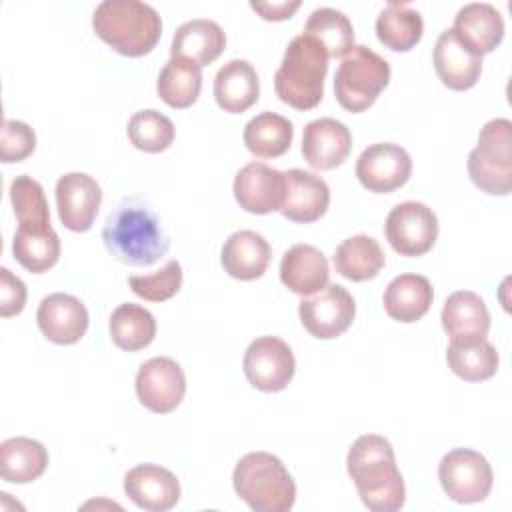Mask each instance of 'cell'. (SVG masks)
I'll list each match as a JSON object with an SVG mask.
<instances>
[{"instance_id":"1","label":"cell","mask_w":512,"mask_h":512,"mask_svg":"<svg viewBox=\"0 0 512 512\" xmlns=\"http://www.w3.org/2000/svg\"><path fill=\"white\" fill-rule=\"evenodd\" d=\"M346 468L372 512H396L404 506L406 486L396 466L392 444L380 434H364L354 440L346 456Z\"/></svg>"},{"instance_id":"42","label":"cell","mask_w":512,"mask_h":512,"mask_svg":"<svg viewBox=\"0 0 512 512\" xmlns=\"http://www.w3.org/2000/svg\"><path fill=\"white\" fill-rule=\"evenodd\" d=\"M250 8L258 12L264 20H286L290 18L298 8L300 0H282V2H250Z\"/></svg>"},{"instance_id":"17","label":"cell","mask_w":512,"mask_h":512,"mask_svg":"<svg viewBox=\"0 0 512 512\" xmlns=\"http://www.w3.org/2000/svg\"><path fill=\"white\" fill-rule=\"evenodd\" d=\"M124 492L142 510L166 512L180 500V482L168 468L146 462L126 472Z\"/></svg>"},{"instance_id":"41","label":"cell","mask_w":512,"mask_h":512,"mask_svg":"<svg viewBox=\"0 0 512 512\" xmlns=\"http://www.w3.org/2000/svg\"><path fill=\"white\" fill-rule=\"evenodd\" d=\"M26 306V284L6 266L0 268V316L10 318Z\"/></svg>"},{"instance_id":"38","label":"cell","mask_w":512,"mask_h":512,"mask_svg":"<svg viewBox=\"0 0 512 512\" xmlns=\"http://www.w3.org/2000/svg\"><path fill=\"white\" fill-rule=\"evenodd\" d=\"M126 132H128L130 142L138 150L150 152V154L162 152L174 142L172 120L154 108L134 112L132 118L128 120Z\"/></svg>"},{"instance_id":"5","label":"cell","mask_w":512,"mask_h":512,"mask_svg":"<svg viewBox=\"0 0 512 512\" xmlns=\"http://www.w3.org/2000/svg\"><path fill=\"white\" fill-rule=\"evenodd\" d=\"M240 500L254 512H288L296 500V484L282 460L268 452L242 456L232 472Z\"/></svg>"},{"instance_id":"39","label":"cell","mask_w":512,"mask_h":512,"mask_svg":"<svg viewBox=\"0 0 512 512\" xmlns=\"http://www.w3.org/2000/svg\"><path fill=\"white\" fill-rule=\"evenodd\" d=\"M132 292L148 302L170 300L182 286V266L178 260H168L160 270L152 274L128 276Z\"/></svg>"},{"instance_id":"37","label":"cell","mask_w":512,"mask_h":512,"mask_svg":"<svg viewBox=\"0 0 512 512\" xmlns=\"http://www.w3.org/2000/svg\"><path fill=\"white\" fill-rule=\"evenodd\" d=\"M14 258L22 268L32 274H42L50 270L60 258V238L52 230H26L16 228L12 240Z\"/></svg>"},{"instance_id":"19","label":"cell","mask_w":512,"mask_h":512,"mask_svg":"<svg viewBox=\"0 0 512 512\" xmlns=\"http://www.w3.org/2000/svg\"><path fill=\"white\" fill-rule=\"evenodd\" d=\"M352 148L348 126L336 118H318L304 126L302 156L316 170L340 166Z\"/></svg>"},{"instance_id":"12","label":"cell","mask_w":512,"mask_h":512,"mask_svg":"<svg viewBox=\"0 0 512 512\" xmlns=\"http://www.w3.org/2000/svg\"><path fill=\"white\" fill-rule=\"evenodd\" d=\"M412 174L410 154L394 142H376L362 150L356 160V178L376 194H388L404 186Z\"/></svg>"},{"instance_id":"3","label":"cell","mask_w":512,"mask_h":512,"mask_svg":"<svg viewBox=\"0 0 512 512\" xmlns=\"http://www.w3.org/2000/svg\"><path fill=\"white\" fill-rule=\"evenodd\" d=\"M92 28L118 54L130 58L148 54L162 36L160 14L140 0L100 2L92 16Z\"/></svg>"},{"instance_id":"11","label":"cell","mask_w":512,"mask_h":512,"mask_svg":"<svg viewBox=\"0 0 512 512\" xmlns=\"http://www.w3.org/2000/svg\"><path fill=\"white\" fill-rule=\"evenodd\" d=\"M244 376L262 392L284 390L296 370L292 348L278 336H260L252 340L242 360Z\"/></svg>"},{"instance_id":"24","label":"cell","mask_w":512,"mask_h":512,"mask_svg":"<svg viewBox=\"0 0 512 512\" xmlns=\"http://www.w3.org/2000/svg\"><path fill=\"white\" fill-rule=\"evenodd\" d=\"M260 96L256 68L242 58L228 60L214 76V98L224 112L240 114Z\"/></svg>"},{"instance_id":"22","label":"cell","mask_w":512,"mask_h":512,"mask_svg":"<svg viewBox=\"0 0 512 512\" xmlns=\"http://www.w3.org/2000/svg\"><path fill=\"white\" fill-rule=\"evenodd\" d=\"M328 276V260L312 244H294L280 260V280L294 294L312 296L320 292L328 284Z\"/></svg>"},{"instance_id":"7","label":"cell","mask_w":512,"mask_h":512,"mask_svg":"<svg viewBox=\"0 0 512 512\" xmlns=\"http://www.w3.org/2000/svg\"><path fill=\"white\" fill-rule=\"evenodd\" d=\"M390 82V64L368 46H354L334 74V94L348 112H364Z\"/></svg>"},{"instance_id":"25","label":"cell","mask_w":512,"mask_h":512,"mask_svg":"<svg viewBox=\"0 0 512 512\" xmlns=\"http://www.w3.org/2000/svg\"><path fill=\"white\" fill-rule=\"evenodd\" d=\"M434 290L426 276L420 274H400L390 280L384 290L382 304L386 314L396 322H416L420 320L432 306Z\"/></svg>"},{"instance_id":"31","label":"cell","mask_w":512,"mask_h":512,"mask_svg":"<svg viewBox=\"0 0 512 512\" xmlns=\"http://www.w3.org/2000/svg\"><path fill=\"white\" fill-rule=\"evenodd\" d=\"M422 32H424L422 16L416 8L408 4L388 2L376 18L378 40L394 52L412 50L420 42Z\"/></svg>"},{"instance_id":"2","label":"cell","mask_w":512,"mask_h":512,"mask_svg":"<svg viewBox=\"0 0 512 512\" xmlns=\"http://www.w3.org/2000/svg\"><path fill=\"white\" fill-rule=\"evenodd\" d=\"M102 240L116 260L130 266H150L170 246L156 214L138 198H126L110 212L102 228Z\"/></svg>"},{"instance_id":"9","label":"cell","mask_w":512,"mask_h":512,"mask_svg":"<svg viewBox=\"0 0 512 512\" xmlns=\"http://www.w3.org/2000/svg\"><path fill=\"white\" fill-rule=\"evenodd\" d=\"M384 232L398 254L422 256L438 238V218L424 202L406 200L388 212Z\"/></svg>"},{"instance_id":"21","label":"cell","mask_w":512,"mask_h":512,"mask_svg":"<svg viewBox=\"0 0 512 512\" xmlns=\"http://www.w3.org/2000/svg\"><path fill=\"white\" fill-rule=\"evenodd\" d=\"M434 70L442 84L450 90L472 88L482 72V56L468 50L452 28L440 32L434 46Z\"/></svg>"},{"instance_id":"10","label":"cell","mask_w":512,"mask_h":512,"mask_svg":"<svg viewBox=\"0 0 512 512\" xmlns=\"http://www.w3.org/2000/svg\"><path fill=\"white\" fill-rule=\"evenodd\" d=\"M302 326L320 340L344 334L356 314L352 294L340 284H326L320 292L304 296L298 306Z\"/></svg>"},{"instance_id":"33","label":"cell","mask_w":512,"mask_h":512,"mask_svg":"<svg viewBox=\"0 0 512 512\" xmlns=\"http://www.w3.org/2000/svg\"><path fill=\"white\" fill-rule=\"evenodd\" d=\"M294 138V126L288 118L276 112H260L244 126L242 140L246 148L258 158L282 156Z\"/></svg>"},{"instance_id":"36","label":"cell","mask_w":512,"mask_h":512,"mask_svg":"<svg viewBox=\"0 0 512 512\" xmlns=\"http://www.w3.org/2000/svg\"><path fill=\"white\" fill-rule=\"evenodd\" d=\"M10 202L18 220V228L52 230L44 188L32 176L20 174L10 182Z\"/></svg>"},{"instance_id":"13","label":"cell","mask_w":512,"mask_h":512,"mask_svg":"<svg viewBox=\"0 0 512 512\" xmlns=\"http://www.w3.org/2000/svg\"><path fill=\"white\" fill-rule=\"evenodd\" d=\"M136 394L142 406L148 410L168 414L182 402L186 394L184 370L168 356H154L138 368Z\"/></svg>"},{"instance_id":"35","label":"cell","mask_w":512,"mask_h":512,"mask_svg":"<svg viewBox=\"0 0 512 512\" xmlns=\"http://www.w3.org/2000/svg\"><path fill=\"white\" fill-rule=\"evenodd\" d=\"M156 336V320L150 310L140 304L124 302L110 316V338L126 352L146 348Z\"/></svg>"},{"instance_id":"14","label":"cell","mask_w":512,"mask_h":512,"mask_svg":"<svg viewBox=\"0 0 512 512\" xmlns=\"http://www.w3.org/2000/svg\"><path fill=\"white\" fill-rule=\"evenodd\" d=\"M54 192L64 228L72 232L90 230L102 202L100 184L84 172H68L58 178Z\"/></svg>"},{"instance_id":"6","label":"cell","mask_w":512,"mask_h":512,"mask_svg":"<svg viewBox=\"0 0 512 512\" xmlns=\"http://www.w3.org/2000/svg\"><path fill=\"white\" fill-rule=\"evenodd\" d=\"M468 174L486 194L512 192V122L508 118H492L480 128L478 144L468 154Z\"/></svg>"},{"instance_id":"15","label":"cell","mask_w":512,"mask_h":512,"mask_svg":"<svg viewBox=\"0 0 512 512\" xmlns=\"http://www.w3.org/2000/svg\"><path fill=\"white\" fill-rule=\"evenodd\" d=\"M232 190L236 202L246 212H276L284 200V172L264 162H250L238 170Z\"/></svg>"},{"instance_id":"27","label":"cell","mask_w":512,"mask_h":512,"mask_svg":"<svg viewBox=\"0 0 512 512\" xmlns=\"http://www.w3.org/2000/svg\"><path fill=\"white\" fill-rule=\"evenodd\" d=\"M450 370L466 382H482L496 374L498 352L486 336H458L450 338L446 350Z\"/></svg>"},{"instance_id":"40","label":"cell","mask_w":512,"mask_h":512,"mask_svg":"<svg viewBox=\"0 0 512 512\" xmlns=\"http://www.w3.org/2000/svg\"><path fill=\"white\" fill-rule=\"evenodd\" d=\"M36 148L34 130L20 120L6 118L0 130V158L4 164L28 158Z\"/></svg>"},{"instance_id":"32","label":"cell","mask_w":512,"mask_h":512,"mask_svg":"<svg viewBox=\"0 0 512 512\" xmlns=\"http://www.w3.org/2000/svg\"><path fill=\"white\" fill-rule=\"evenodd\" d=\"M156 90L170 108L192 106L202 90V66L188 58L170 56L158 74Z\"/></svg>"},{"instance_id":"34","label":"cell","mask_w":512,"mask_h":512,"mask_svg":"<svg viewBox=\"0 0 512 512\" xmlns=\"http://www.w3.org/2000/svg\"><path fill=\"white\" fill-rule=\"evenodd\" d=\"M304 34L320 42L328 58H344L356 46L352 22L342 10L330 6H322L310 12L304 24Z\"/></svg>"},{"instance_id":"29","label":"cell","mask_w":512,"mask_h":512,"mask_svg":"<svg viewBox=\"0 0 512 512\" xmlns=\"http://www.w3.org/2000/svg\"><path fill=\"white\" fill-rule=\"evenodd\" d=\"M440 320L450 338L486 336L490 330V312L486 302L472 290L452 292L442 306Z\"/></svg>"},{"instance_id":"28","label":"cell","mask_w":512,"mask_h":512,"mask_svg":"<svg viewBox=\"0 0 512 512\" xmlns=\"http://www.w3.org/2000/svg\"><path fill=\"white\" fill-rule=\"evenodd\" d=\"M48 450L42 442L14 436L0 444V476L10 484H28L44 474Z\"/></svg>"},{"instance_id":"26","label":"cell","mask_w":512,"mask_h":512,"mask_svg":"<svg viewBox=\"0 0 512 512\" xmlns=\"http://www.w3.org/2000/svg\"><path fill=\"white\" fill-rule=\"evenodd\" d=\"M226 46V34L222 26L208 18H194L180 24L172 36L170 56H180L206 66L214 62Z\"/></svg>"},{"instance_id":"20","label":"cell","mask_w":512,"mask_h":512,"mask_svg":"<svg viewBox=\"0 0 512 512\" xmlns=\"http://www.w3.org/2000/svg\"><path fill=\"white\" fill-rule=\"evenodd\" d=\"M452 30L468 50L484 56L502 42L504 18L488 2H470L456 12Z\"/></svg>"},{"instance_id":"30","label":"cell","mask_w":512,"mask_h":512,"mask_svg":"<svg viewBox=\"0 0 512 512\" xmlns=\"http://www.w3.org/2000/svg\"><path fill=\"white\" fill-rule=\"evenodd\" d=\"M332 260L336 272L352 282L372 280L386 262L378 240L368 234H356L342 240Z\"/></svg>"},{"instance_id":"18","label":"cell","mask_w":512,"mask_h":512,"mask_svg":"<svg viewBox=\"0 0 512 512\" xmlns=\"http://www.w3.org/2000/svg\"><path fill=\"white\" fill-rule=\"evenodd\" d=\"M330 206V188L314 172L292 168L284 172V200L280 212L292 222H314Z\"/></svg>"},{"instance_id":"8","label":"cell","mask_w":512,"mask_h":512,"mask_svg":"<svg viewBox=\"0 0 512 512\" xmlns=\"http://www.w3.org/2000/svg\"><path fill=\"white\" fill-rule=\"evenodd\" d=\"M438 480L448 498L458 504H474L490 494L494 474L480 452L454 448L442 456L438 464Z\"/></svg>"},{"instance_id":"4","label":"cell","mask_w":512,"mask_h":512,"mask_svg":"<svg viewBox=\"0 0 512 512\" xmlns=\"http://www.w3.org/2000/svg\"><path fill=\"white\" fill-rule=\"evenodd\" d=\"M326 72V50L320 42L302 32L290 40L284 52L274 74V90L284 104L296 110H310L318 106L324 96Z\"/></svg>"},{"instance_id":"23","label":"cell","mask_w":512,"mask_h":512,"mask_svg":"<svg viewBox=\"0 0 512 512\" xmlns=\"http://www.w3.org/2000/svg\"><path fill=\"white\" fill-rule=\"evenodd\" d=\"M272 248L268 240L254 230H238L230 234L220 250L224 270L236 280H256L270 264Z\"/></svg>"},{"instance_id":"16","label":"cell","mask_w":512,"mask_h":512,"mask_svg":"<svg viewBox=\"0 0 512 512\" xmlns=\"http://www.w3.org/2000/svg\"><path fill=\"white\" fill-rule=\"evenodd\" d=\"M40 332L54 344H76L88 330V310L72 294L54 292L40 300L36 312Z\"/></svg>"}]
</instances>
